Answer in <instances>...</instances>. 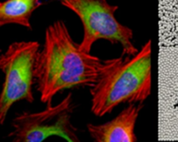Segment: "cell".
I'll return each mask as SVG.
<instances>
[{
  "label": "cell",
  "mask_w": 178,
  "mask_h": 142,
  "mask_svg": "<svg viewBox=\"0 0 178 142\" xmlns=\"http://www.w3.org/2000/svg\"><path fill=\"white\" fill-rule=\"evenodd\" d=\"M107 61L81 51L65 22L55 21L45 30V42L36 63V85L41 102L51 105L55 95L64 90L91 87Z\"/></svg>",
  "instance_id": "obj_1"
},
{
  "label": "cell",
  "mask_w": 178,
  "mask_h": 142,
  "mask_svg": "<svg viewBox=\"0 0 178 142\" xmlns=\"http://www.w3.org/2000/svg\"><path fill=\"white\" fill-rule=\"evenodd\" d=\"M152 91V43L146 42L131 57L110 58L91 87V112L97 117L122 104H140Z\"/></svg>",
  "instance_id": "obj_2"
},
{
  "label": "cell",
  "mask_w": 178,
  "mask_h": 142,
  "mask_svg": "<svg viewBox=\"0 0 178 142\" xmlns=\"http://www.w3.org/2000/svg\"><path fill=\"white\" fill-rule=\"evenodd\" d=\"M65 8L74 12L81 21L84 34L79 49L90 53L93 45L106 40L112 45H120L122 56L131 57L139 49L133 43V31L121 24L116 18L118 5L107 0H58Z\"/></svg>",
  "instance_id": "obj_3"
},
{
  "label": "cell",
  "mask_w": 178,
  "mask_h": 142,
  "mask_svg": "<svg viewBox=\"0 0 178 142\" xmlns=\"http://www.w3.org/2000/svg\"><path fill=\"white\" fill-rule=\"evenodd\" d=\"M40 44L36 41H18L9 45L0 57L4 83L0 95V124L4 125L9 111L18 101H34L33 85Z\"/></svg>",
  "instance_id": "obj_4"
},
{
  "label": "cell",
  "mask_w": 178,
  "mask_h": 142,
  "mask_svg": "<svg viewBox=\"0 0 178 142\" xmlns=\"http://www.w3.org/2000/svg\"><path fill=\"white\" fill-rule=\"evenodd\" d=\"M74 109L70 93L56 106L46 105L45 110L36 113L24 112L13 119L8 138L14 142H41L57 136L67 141H80L77 128L71 121Z\"/></svg>",
  "instance_id": "obj_5"
},
{
  "label": "cell",
  "mask_w": 178,
  "mask_h": 142,
  "mask_svg": "<svg viewBox=\"0 0 178 142\" xmlns=\"http://www.w3.org/2000/svg\"><path fill=\"white\" fill-rule=\"evenodd\" d=\"M143 104H129L115 118L103 124H88L89 136L96 142H137L135 132Z\"/></svg>",
  "instance_id": "obj_6"
},
{
  "label": "cell",
  "mask_w": 178,
  "mask_h": 142,
  "mask_svg": "<svg viewBox=\"0 0 178 142\" xmlns=\"http://www.w3.org/2000/svg\"><path fill=\"white\" fill-rule=\"evenodd\" d=\"M43 5L42 0H4L0 3V26L18 24L32 30L31 18Z\"/></svg>",
  "instance_id": "obj_7"
}]
</instances>
